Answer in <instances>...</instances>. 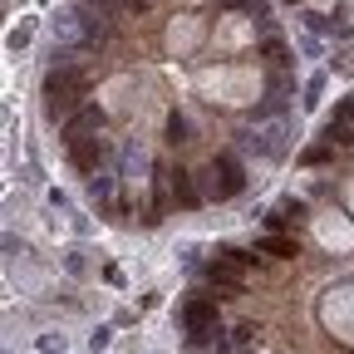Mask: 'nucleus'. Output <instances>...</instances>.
<instances>
[{"mask_svg":"<svg viewBox=\"0 0 354 354\" xmlns=\"http://www.w3.org/2000/svg\"><path fill=\"white\" fill-rule=\"evenodd\" d=\"M84 99H88V74L74 64V55L55 50V69L44 74V113H50V118H69Z\"/></svg>","mask_w":354,"mask_h":354,"instance_id":"obj_1","label":"nucleus"},{"mask_svg":"<svg viewBox=\"0 0 354 354\" xmlns=\"http://www.w3.org/2000/svg\"><path fill=\"white\" fill-rule=\"evenodd\" d=\"M64 153H69V162H74L79 172H104V162H109V143L99 138V133H88V138L64 143Z\"/></svg>","mask_w":354,"mask_h":354,"instance_id":"obj_2","label":"nucleus"},{"mask_svg":"<svg viewBox=\"0 0 354 354\" xmlns=\"http://www.w3.org/2000/svg\"><path fill=\"white\" fill-rule=\"evenodd\" d=\"M207 281H212L221 295H241V290H246V266H236L232 256L216 251V261L207 266Z\"/></svg>","mask_w":354,"mask_h":354,"instance_id":"obj_3","label":"nucleus"},{"mask_svg":"<svg viewBox=\"0 0 354 354\" xmlns=\"http://www.w3.org/2000/svg\"><path fill=\"white\" fill-rule=\"evenodd\" d=\"M104 128H109V113H104V109H94V104H79V109L64 118V143L88 138V133H104Z\"/></svg>","mask_w":354,"mask_h":354,"instance_id":"obj_4","label":"nucleus"},{"mask_svg":"<svg viewBox=\"0 0 354 354\" xmlns=\"http://www.w3.org/2000/svg\"><path fill=\"white\" fill-rule=\"evenodd\" d=\"M183 330H187L192 339H202L207 330H216V300H207V295L187 300V305H183Z\"/></svg>","mask_w":354,"mask_h":354,"instance_id":"obj_5","label":"nucleus"},{"mask_svg":"<svg viewBox=\"0 0 354 354\" xmlns=\"http://www.w3.org/2000/svg\"><path fill=\"white\" fill-rule=\"evenodd\" d=\"M167 192H172V202H177V207H202V202H207V197H202V187L192 183V172H183V167H177V172L167 167Z\"/></svg>","mask_w":354,"mask_h":354,"instance_id":"obj_6","label":"nucleus"},{"mask_svg":"<svg viewBox=\"0 0 354 354\" xmlns=\"http://www.w3.org/2000/svg\"><path fill=\"white\" fill-rule=\"evenodd\" d=\"M256 256L286 261V256H300V246H295V236H286V232H266V236H256Z\"/></svg>","mask_w":354,"mask_h":354,"instance_id":"obj_7","label":"nucleus"},{"mask_svg":"<svg viewBox=\"0 0 354 354\" xmlns=\"http://www.w3.org/2000/svg\"><path fill=\"white\" fill-rule=\"evenodd\" d=\"M197 187H202V197H207V202H212V197H216V202H227V197H232V187H227V177H221V167H216V162H207V167L197 172Z\"/></svg>","mask_w":354,"mask_h":354,"instance_id":"obj_8","label":"nucleus"},{"mask_svg":"<svg viewBox=\"0 0 354 354\" xmlns=\"http://www.w3.org/2000/svg\"><path fill=\"white\" fill-rule=\"evenodd\" d=\"M325 143H335V148H349V143H354V128H349V118H339V113H335V118L325 123Z\"/></svg>","mask_w":354,"mask_h":354,"instance_id":"obj_9","label":"nucleus"},{"mask_svg":"<svg viewBox=\"0 0 354 354\" xmlns=\"http://www.w3.org/2000/svg\"><path fill=\"white\" fill-rule=\"evenodd\" d=\"M330 153H335V143H315V148L300 153V162H305V167H320V162H330Z\"/></svg>","mask_w":354,"mask_h":354,"instance_id":"obj_10","label":"nucleus"},{"mask_svg":"<svg viewBox=\"0 0 354 354\" xmlns=\"http://www.w3.org/2000/svg\"><path fill=\"white\" fill-rule=\"evenodd\" d=\"M187 133H192V123H187L183 113H172V118H167V138H172V143H187Z\"/></svg>","mask_w":354,"mask_h":354,"instance_id":"obj_11","label":"nucleus"},{"mask_svg":"<svg viewBox=\"0 0 354 354\" xmlns=\"http://www.w3.org/2000/svg\"><path fill=\"white\" fill-rule=\"evenodd\" d=\"M261 50H266V55H271V59H286V44H281V39H266V44H261Z\"/></svg>","mask_w":354,"mask_h":354,"instance_id":"obj_12","label":"nucleus"}]
</instances>
